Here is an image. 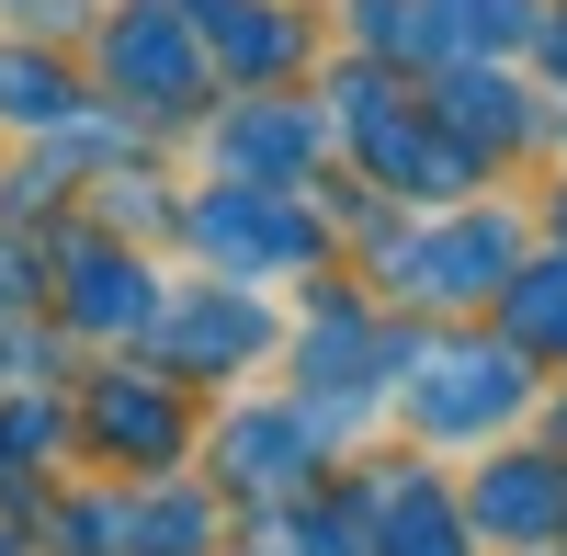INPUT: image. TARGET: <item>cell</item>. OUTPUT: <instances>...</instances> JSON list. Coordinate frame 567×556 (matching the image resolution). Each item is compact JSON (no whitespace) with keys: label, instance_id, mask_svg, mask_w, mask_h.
I'll return each mask as SVG.
<instances>
[]
</instances>
